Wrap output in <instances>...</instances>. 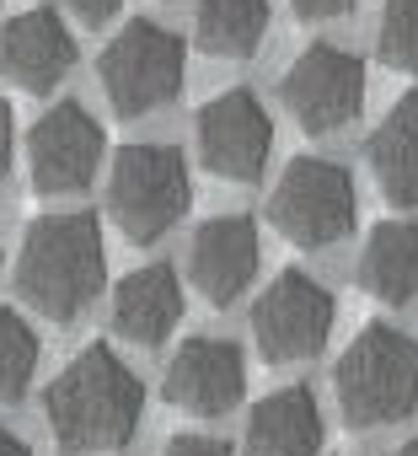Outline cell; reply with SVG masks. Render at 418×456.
<instances>
[{
	"label": "cell",
	"instance_id": "cell-1",
	"mask_svg": "<svg viewBox=\"0 0 418 456\" xmlns=\"http://www.w3.org/2000/svg\"><path fill=\"white\" fill-rule=\"evenodd\" d=\"M140 413H145V387L108 344H86L44 387V419L65 456H97L129 445Z\"/></svg>",
	"mask_w": 418,
	"mask_h": 456
},
{
	"label": "cell",
	"instance_id": "cell-2",
	"mask_svg": "<svg viewBox=\"0 0 418 456\" xmlns=\"http://www.w3.org/2000/svg\"><path fill=\"white\" fill-rule=\"evenodd\" d=\"M108 285L102 225L86 209L38 215L17 253V296L44 322H76Z\"/></svg>",
	"mask_w": 418,
	"mask_h": 456
},
{
	"label": "cell",
	"instance_id": "cell-3",
	"mask_svg": "<svg viewBox=\"0 0 418 456\" xmlns=\"http://www.w3.org/2000/svg\"><path fill=\"white\" fill-rule=\"evenodd\" d=\"M333 392L349 429L402 424L418 408V338L386 322L359 328V338L338 354Z\"/></svg>",
	"mask_w": 418,
	"mask_h": 456
},
{
	"label": "cell",
	"instance_id": "cell-4",
	"mask_svg": "<svg viewBox=\"0 0 418 456\" xmlns=\"http://www.w3.org/2000/svg\"><path fill=\"white\" fill-rule=\"evenodd\" d=\"M193 204V177H188V161L177 145H161V140H134L113 156V172H108V215L124 232V242L134 248H150L161 242L172 225L188 215Z\"/></svg>",
	"mask_w": 418,
	"mask_h": 456
},
{
	"label": "cell",
	"instance_id": "cell-5",
	"mask_svg": "<svg viewBox=\"0 0 418 456\" xmlns=\"http://www.w3.org/2000/svg\"><path fill=\"white\" fill-rule=\"evenodd\" d=\"M354 215H359L354 177H349V167H338L327 156H295L269 193V225L306 253L343 242L354 232Z\"/></svg>",
	"mask_w": 418,
	"mask_h": 456
},
{
	"label": "cell",
	"instance_id": "cell-6",
	"mask_svg": "<svg viewBox=\"0 0 418 456\" xmlns=\"http://www.w3.org/2000/svg\"><path fill=\"white\" fill-rule=\"evenodd\" d=\"M182 76H188V49L177 33H166L161 22L140 17L129 22L97 60V81H102V97L113 102V113L124 118H145L156 108H166L177 92H182Z\"/></svg>",
	"mask_w": 418,
	"mask_h": 456
},
{
	"label": "cell",
	"instance_id": "cell-7",
	"mask_svg": "<svg viewBox=\"0 0 418 456\" xmlns=\"http://www.w3.org/2000/svg\"><path fill=\"white\" fill-rule=\"evenodd\" d=\"M333 317H338V301L327 285H317L311 274L301 269H285L274 274V285H263V296L253 301V338H258V354L269 365H301V360H317L333 338Z\"/></svg>",
	"mask_w": 418,
	"mask_h": 456
},
{
	"label": "cell",
	"instance_id": "cell-8",
	"mask_svg": "<svg viewBox=\"0 0 418 456\" xmlns=\"http://www.w3.org/2000/svg\"><path fill=\"white\" fill-rule=\"evenodd\" d=\"M279 102L306 134H338L365 108V60L338 44H311L279 81Z\"/></svg>",
	"mask_w": 418,
	"mask_h": 456
},
{
	"label": "cell",
	"instance_id": "cell-9",
	"mask_svg": "<svg viewBox=\"0 0 418 456\" xmlns=\"http://www.w3.org/2000/svg\"><path fill=\"white\" fill-rule=\"evenodd\" d=\"M198 161L209 177H221V183H253L263 177L269 167V151H274V118L263 113L258 92L247 86H231L221 97H209L198 108Z\"/></svg>",
	"mask_w": 418,
	"mask_h": 456
},
{
	"label": "cell",
	"instance_id": "cell-10",
	"mask_svg": "<svg viewBox=\"0 0 418 456\" xmlns=\"http://www.w3.org/2000/svg\"><path fill=\"white\" fill-rule=\"evenodd\" d=\"M102 156L108 134L81 102H60L28 129V177L38 193H81L97 177Z\"/></svg>",
	"mask_w": 418,
	"mask_h": 456
},
{
	"label": "cell",
	"instance_id": "cell-11",
	"mask_svg": "<svg viewBox=\"0 0 418 456\" xmlns=\"http://www.w3.org/2000/svg\"><path fill=\"white\" fill-rule=\"evenodd\" d=\"M166 403L198 419H221L247 397V354L231 338H182L161 381Z\"/></svg>",
	"mask_w": 418,
	"mask_h": 456
},
{
	"label": "cell",
	"instance_id": "cell-12",
	"mask_svg": "<svg viewBox=\"0 0 418 456\" xmlns=\"http://www.w3.org/2000/svg\"><path fill=\"white\" fill-rule=\"evenodd\" d=\"M258 264H263V248H258V225L247 215L204 220L188 242V280L209 306H237L253 290Z\"/></svg>",
	"mask_w": 418,
	"mask_h": 456
},
{
	"label": "cell",
	"instance_id": "cell-13",
	"mask_svg": "<svg viewBox=\"0 0 418 456\" xmlns=\"http://www.w3.org/2000/svg\"><path fill=\"white\" fill-rule=\"evenodd\" d=\"M76 70V33L65 28V17L54 6L22 12L0 28V76L17 92H54L65 76Z\"/></svg>",
	"mask_w": 418,
	"mask_h": 456
},
{
	"label": "cell",
	"instance_id": "cell-14",
	"mask_svg": "<svg viewBox=\"0 0 418 456\" xmlns=\"http://www.w3.org/2000/svg\"><path fill=\"white\" fill-rule=\"evenodd\" d=\"M182 322V285L172 264H145L118 280L113 290V328L134 349H161Z\"/></svg>",
	"mask_w": 418,
	"mask_h": 456
},
{
	"label": "cell",
	"instance_id": "cell-15",
	"mask_svg": "<svg viewBox=\"0 0 418 456\" xmlns=\"http://www.w3.org/2000/svg\"><path fill=\"white\" fill-rule=\"evenodd\" d=\"M327 424L311 387H279L247 413L242 456H322Z\"/></svg>",
	"mask_w": 418,
	"mask_h": 456
},
{
	"label": "cell",
	"instance_id": "cell-16",
	"mask_svg": "<svg viewBox=\"0 0 418 456\" xmlns=\"http://www.w3.org/2000/svg\"><path fill=\"white\" fill-rule=\"evenodd\" d=\"M359 290L381 306L418 301V225L413 220H381L359 253Z\"/></svg>",
	"mask_w": 418,
	"mask_h": 456
},
{
	"label": "cell",
	"instance_id": "cell-17",
	"mask_svg": "<svg viewBox=\"0 0 418 456\" xmlns=\"http://www.w3.org/2000/svg\"><path fill=\"white\" fill-rule=\"evenodd\" d=\"M370 172L397 209H418V97H397L381 129L365 140Z\"/></svg>",
	"mask_w": 418,
	"mask_h": 456
},
{
	"label": "cell",
	"instance_id": "cell-18",
	"mask_svg": "<svg viewBox=\"0 0 418 456\" xmlns=\"http://www.w3.org/2000/svg\"><path fill=\"white\" fill-rule=\"evenodd\" d=\"M193 38L215 60H253L269 38V0H198Z\"/></svg>",
	"mask_w": 418,
	"mask_h": 456
},
{
	"label": "cell",
	"instance_id": "cell-19",
	"mask_svg": "<svg viewBox=\"0 0 418 456\" xmlns=\"http://www.w3.org/2000/svg\"><path fill=\"white\" fill-rule=\"evenodd\" d=\"M38 333L22 312L0 306V403H22L28 387H33V370H38Z\"/></svg>",
	"mask_w": 418,
	"mask_h": 456
},
{
	"label": "cell",
	"instance_id": "cell-20",
	"mask_svg": "<svg viewBox=\"0 0 418 456\" xmlns=\"http://www.w3.org/2000/svg\"><path fill=\"white\" fill-rule=\"evenodd\" d=\"M375 54L381 65L418 76V0H386L381 28H375Z\"/></svg>",
	"mask_w": 418,
	"mask_h": 456
},
{
	"label": "cell",
	"instance_id": "cell-21",
	"mask_svg": "<svg viewBox=\"0 0 418 456\" xmlns=\"http://www.w3.org/2000/svg\"><path fill=\"white\" fill-rule=\"evenodd\" d=\"M161 456H237V451L226 440H215V435H172L161 445Z\"/></svg>",
	"mask_w": 418,
	"mask_h": 456
},
{
	"label": "cell",
	"instance_id": "cell-22",
	"mask_svg": "<svg viewBox=\"0 0 418 456\" xmlns=\"http://www.w3.org/2000/svg\"><path fill=\"white\" fill-rule=\"evenodd\" d=\"M70 6V17L81 22V28H108L118 12H124V0H65Z\"/></svg>",
	"mask_w": 418,
	"mask_h": 456
},
{
	"label": "cell",
	"instance_id": "cell-23",
	"mask_svg": "<svg viewBox=\"0 0 418 456\" xmlns=\"http://www.w3.org/2000/svg\"><path fill=\"white\" fill-rule=\"evenodd\" d=\"M290 12L306 17V22H333V17L354 12V0H290Z\"/></svg>",
	"mask_w": 418,
	"mask_h": 456
},
{
	"label": "cell",
	"instance_id": "cell-24",
	"mask_svg": "<svg viewBox=\"0 0 418 456\" xmlns=\"http://www.w3.org/2000/svg\"><path fill=\"white\" fill-rule=\"evenodd\" d=\"M12 151H17V118H12L6 97H0V177H6V167H12Z\"/></svg>",
	"mask_w": 418,
	"mask_h": 456
},
{
	"label": "cell",
	"instance_id": "cell-25",
	"mask_svg": "<svg viewBox=\"0 0 418 456\" xmlns=\"http://www.w3.org/2000/svg\"><path fill=\"white\" fill-rule=\"evenodd\" d=\"M0 456H33V451H28V440H22L17 429H6V424H0Z\"/></svg>",
	"mask_w": 418,
	"mask_h": 456
},
{
	"label": "cell",
	"instance_id": "cell-26",
	"mask_svg": "<svg viewBox=\"0 0 418 456\" xmlns=\"http://www.w3.org/2000/svg\"><path fill=\"white\" fill-rule=\"evenodd\" d=\"M397 456H418V435H407V440H402V451H397Z\"/></svg>",
	"mask_w": 418,
	"mask_h": 456
}]
</instances>
